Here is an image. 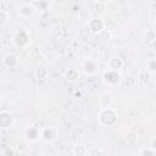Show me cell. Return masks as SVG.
<instances>
[{
    "label": "cell",
    "instance_id": "obj_1",
    "mask_svg": "<svg viewBox=\"0 0 156 156\" xmlns=\"http://www.w3.org/2000/svg\"><path fill=\"white\" fill-rule=\"evenodd\" d=\"M98 118H99V123L101 126H104V127H113L118 121V115H117V111L113 107L100 108Z\"/></svg>",
    "mask_w": 156,
    "mask_h": 156
},
{
    "label": "cell",
    "instance_id": "obj_2",
    "mask_svg": "<svg viewBox=\"0 0 156 156\" xmlns=\"http://www.w3.org/2000/svg\"><path fill=\"white\" fill-rule=\"evenodd\" d=\"M12 43L15 44V46L20 49L27 48L29 46V43H30V35L24 28H18L12 33Z\"/></svg>",
    "mask_w": 156,
    "mask_h": 156
},
{
    "label": "cell",
    "instance_id": "obj_3",
    "mask_svg": "<svg viewBox=\"0 0 156 156\" xmlns=\"http://www.w3.org/2000/svg\"><path fill=\"white\" fill-rule=\"evenodd\" d=\"M87 26H88L89 32L93 33V34H96V35H99L104 29H106V23L100 17H91V18H89L88 22H87Z\"/></svg>",
    "mask_w": 156,
    "mask_h": 156
},
{
    "label": "cell",
    "instance_id": "obj_4",
    "mask_svg": "<svg viewBox=\"0 0 156 156\" xmlns=\"http://www.w3.org/2000/svg\"><path fill=\"white\" fill-rule=\"evenodd\" d=\"M82 69L85 76H94L99 71V61L93 57H87L82 61Z\"/></svg>",
    "mask_w": 156,
    "mask_h": 156
},
{
    "label": "cell",
    "instance_id": "obj_5",
    "mask_svg": "<svg viewBox=\"0 0 156 156\" xmlns=\"http://www.w3.org/2000/svg\"><path fill=\"white\" fill-rule=\"evenodd\" d=\"M58 138V130L55 127H44L40 129V139L44 143H54Z\"/></svg>",
    "mask_w": 156,
    "mask_h": 156
},
{
    "label": "cell",
    "instance_id": "obj_6",
    "mask_svg": "<svg viewBox=\"0 0 156 156\" xmlns=\"http://www.w3.org/2000/svg\"><path fill=\"white\" fill-rule=\"evenodd\" d=\"M13 124H15L13 115L7 110H1V112H0V127H1V129H4V130L10 129L13 127Z\"/></svg>",
    "mask_w": 156,
    "mask_h": 156
},
{
    "label": "cell",
    "instance_id": "obj_7",
    "mask_svg": "<svg viewBox=\"0 0 156 156\" xmlns=\"http://www.w3.org/2000/svg\"><path fill=\"white\" fill-rule=\"evenodd\" d=\"M102 78H104V82L110 87H116L121 83V74L119 72H116V71L106 69L102 74Z\"/></svg>",
    "mask_w": 156,
    "mask_h": 156
},
{
    "label": "cell",
    "instance_id": "obj_8",
    "mask_svg": "<svg viewBox=\"0 0 156 156\" xmlns=\"http://www.w3.org/2000/svg\"><path fill=\"white\" fill-rule=\"evenodd\" d=\"M34 12H35V7L33 6L32 2H22L17 7V13L22 18H28V17L33 16Z\"/></svg>",
    "mask_w": 156,
    "mask_h": 156
},
{
    "label": "cell",
    "instance_id": "obj_9",
    "mask_svg": "<svg viewBox=\"0 0 156 156\" xmlns=\"http://www.w3.org/2000/svg\"><path fill=\"white\" fill-rule=\"evenodd\" d=\"M124 66V61L121 56H111L108 60H107V69H111V71H116V72H119Z\"/></svg>",
    "mask_w": 156,
    "mask_h": 156
},
{
    "label": "cell",
    "instance_id": "obj_10",
    "mask_svg": "<svg viewBox=\"0 0 156 156\" xmlns=\"http://www.w3.org/2000/svg\"><path fill=\"white\" fill-rule=\"evenodd\" d=\"M40 129L39 127H35V126H28L24 130V135L27 138V140L32 141V143H35L40 139Z\"/></svg>",
    "mask_w": 156,
    "mask_h": 156
},
{
    "label": "cell",
    "instance_id": "obj_11",
    "mask_svg": "<svg viewBox=\"0 0 156 156\" xmlns=\"http://www.w3.org/2000/svg\"><path fill=\"white\" fill-rule=\"evenodd\" d=\"M20 61H18V57L13 54H7L2 57V65L6 67V68H16L18 66Z\"/></svg>",
    "mask_w": 156,
    "mask_h": 156
},
{
    "label": "cell",
    "instance_id": "obj_12",
    "mask_svg": "<svg viewBox=\"0 0 156 156\" xmlns=\"http://www.w3.org/2000/svg\"><path fill=\"white\" fill-rule=\"evenodd\" d=\"M113 102V99L111 96V94L108 93H104L100 95L99 98V105H100V108H107V107H111Z\"/></svg>",
    "mask_w": 156,
    "mask_h": 156
},
{
    "label": "cell",
    "instance_id": "obj_13",
    "mask_svg": "<svg viewBox=\"0 0 156 156\" xmlns=\"http://www.w3.org/2000/svg\"><path fill=\"white\" fill-rule=\"evenodd\" d=\"M63 76H65V79L69 83H76L79 79V72L77 68H68Z\"/></svg>",
    "mask_w": 156,
    "mask_h": 156
},
{
    "label": "cell",
    "instance_id": "obj_14",
    "mask_svg": "<svg viewBox=\"0 0 156 156\" xmlns=\"http://www.w3.org/2000/svg\"><path fill=\"white\" fill-rule=\"evenodd\" d=\"M5 1H2L1 2V9H0V26L1 27H4L7 22H9V20H10V12H9V10L5 7Z\"/></svg>",
    "mask_w": 156,
    "mask_h": 156
},
{
    "label": "cell",
    "instance_id": "obj_15",
    "mask_svg": "<svg viewBox=\"0 0 156 156\" xmlns=\"http://www.w3.org/2000/svg\"><path fill=\"white\" fill-rule=\"evenodd\" d=\"M88 146L84 144H77L72 149L73 156H88Z\"/></svg>",
    "mask_w": 156,
    "mask_h": 156
},
{
    "label": "cell",
    "instance_id": "obj_16",
    "mask_svg": "<svg viewBox=\"0 0 156 156\" xmlns=\"http://www.w3.org/2000/svg\"><path fill=\"white\" fill-rule=\"evenodd\" d=\"M138 82L140 83V84H143V85H146L149 82H150V78H151V73L146 69V68H144V69H141V71H139V73H138Z\"/></svg>",
    "mask_w": 156,
    "mask_h": 156
},
{
    "label": "cell",
    "instance_id": "obj_17",
    "mask_svg": "<svg viewBox=\"0 0 156 156\" xmlns=\"http://www.w3.org/2000/svg\"><path fill=\"white\" fill-rule=\"evenodd\" d=\"M63 35V29L60 24H54L50 28V37L54 39H61Z\"/></svg>",
    "mask_w": 156,
    "mask_h": 156
},
{
    "label": "cell",
    "instance_id": "obj_18",
    "mask_svg": "<svg viewBox=\"0 0 156 156\" xmlns=\"http://www.w3.org/2000/svg\"><path fill=\"white\" fill-rule=\"evenodd\" d=\"M126 140H127L128 144H135L138 141V133L134 132V130L128 132L127 135H126Z\"/></svg>",
    "mask_w": 156,
    "mask_h": 156
},
{
    "label": "cell",
    "instance_id": "obj_19",
    "mask_svg": "<svg viewBox=\"0 0 156 156\" xmlns=\"http://www.w3.org/2000/svg\"><path fill=\"white\" fill-rule=\"evenodd\" d=\"M48 74H49L48 69L45 67H43V66L39 67V68H37V71H35V77L38 79H45L48 77Z\"/></svg>",
    "mask_w": 156,
    "mask_h": 156
},
{
    "label": "cell",
    "instance_id": "obj_20",
    "mask_svg": "<svg viewBox=\"0 0 156 156\" xmlns=\"http://www.w3.org/2000/svg\"><path fill=\"white\" fill-rule=\"evenodd\" d=\"M146 69L151 74H156V58H150L146 62Z\"/></svg>",
    "mask_w": 156,
    "mask_h": 156
},
{
    "label": "cell",
    "instance_id": "obj_21",
    "mask_svg": "<svg viewBox=\"0 0 156 156\" xmlns=\"http://www.w3.org/2000/svg\"><path fill=\"white\" fill-rule=\"evenodd\" d=\"M32 4H33V6L35 7V10H49V6H50V2H48V1H39V2H37V1H32Z\"/></svg>",
    "mask_w": 156,
    "mask_h": 156
},
{
    "label": "cell",
    "instance_id": "obj_22",
    "mask_svg": "<svg viewBox=\"0 0 156 156\" xmlns=\"http://www.w3.org/2000/svg\"><path fill=\"white\" fill-rule=\"evenodd\" d=\"M155 39H156V33H155L152 29H150V30H147V32L145 33V40H146L147 44L151 45V44L155 41Z\"/></svg>",
    "mask_w": 156,
    "mask_h": 156
},
{
    "label": "cell",
    "instance_id": "obj_23",
    "mask_svg": "<svg viewBox=\"0 0 156 156\" xmlns=\"http://www.w3.org/2000/svg\"><path fill=\"white\" fill-rule=\"evenodd\" d=\"M139 156H156V151L150 146V147H145L140 151Z\"/></svg>",
    "mask_w": 156,
    "mask_h": 156
},
{
    "label": "cell",
    "instance_id": "obj_24",
    "mask_svg": "<svg viewBox=\"0 0 156 156\" xmlns=\"http://www.w3.org/2000/svg\"><path fill=\"white\" fill-rule=\"evenodd\" d=\"M99 37L101 38V39H104V40H108V39H111V37H112V33L110 32V29H104L100 34H99Z\"/></svg>",
    "mask_w": 156,
    "mask_h": 156
},
{
    "label": "cell",
    "instance_id": "obj_25",
    "mask_svg": "<svg viewBox=\"0 0 156 156\" xmlns=\"http://www.w3.org/2000/svg\"><path fill=\"white\" fill-rule=\"evenodd\" d=\"M151 147L156 151V136H154V138L151 139Z\"/></svg>",
    "mask_w": 156,
    "mask_h": 156
},
{
    "label": "cell",
    "instance_id": "obj_26",
    "mask_svg": "<svg viewBox=\"0 0 156 156\" xmlns=\"http://www.w3.org/2000/svg\"><path fill=\"white\" fill-rule=\"evenodd\" d=\"M151 46H152V48H154V50L156 51V39H155V41H154V43L151 44Z\"/></svg>",
    "mask_w": 156,
    "mask_h": 156
},
{
    "label": "cell",
    "instance_id": "obj_27",
    "mask_svg": "<svg viewBox=\"0 0 156 156\" xmlns=\"http://www.w3.org/2000/svg\"><path fill=\"white\" fill-rule=\"evenodd\" d=\"M152 30L156 33V21H155V23H154V28H152Z\"/></svg>",
    "mask_w": 156,
    "mask_h": 156
}]
</instances>
